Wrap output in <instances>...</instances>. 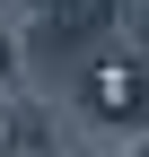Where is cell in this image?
Instances as JSON below:
<instances>
[{
	"instance_id": "obj_1",
	"label": "cell",
	"mask_w": 149,
	"mask_h": 157,
	"mask_svg": "<svg viewBox=\"0 0 149 157\" xmlns=\"http://www.w3.org/2000/svg\"><path fill=\"white\" fill-rule=\"evenodd\" d=\"M88 105L114 113V122H132V113L149 105V70L140 61H97V70H88Z\"/></svg>"
},
{
	"instance_id": "obj_2",
	"label": "cell",
	"mask_w": 149,
	"mask_h": 157,
	"mask_svg": "<svg viewBox=\"0 0 149 157\" xmlns=\"http://www.w3.org/2000/svg\"><path fill=\"white\" fill-rule=\"evenodd\" d=\"M44 9H70V0H44Z\"/></svg>"
}]
</instances>
